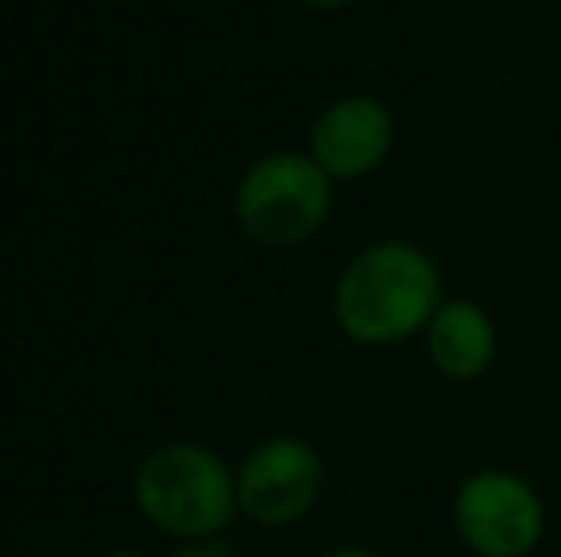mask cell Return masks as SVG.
Wrapping results in <instances>:
<instances>
[{
	"label": "cell",
	"mask_w": 561,
	"mask_h": 557,
	"mask_svg": "<svg viewBox=\"0 0 561 557\" xmlns=\"http://www.w3.org/2000/svg\"><path fill=\"white\" fill-rule=\"evenodd\" d=\"M325 492V462L298 436L260 439L237 462V508L256 527L283 531L318 508Z\"/></svg>",
	"instance_id": "5b68a950"
},
{
	"label": "cell",
	"mask_w": 561,
	"mask_h": 557,
	"mask_svg": "<svg viewBox=\"0 0 561 557\" xmlns=\"http://www.w3.org/2000/svg\"><path fill=\"white\" fill-rule=\"evenodd\" d=\"M424 356L447 382H478L501 356V328L473 298H447L424 328Z\"/></svg>",
	"instance_id": "52a82bcc"
},
{
	"label": "cell",
	"mask_w": 561,
	"mask_h": 557,
	"mask_svg": "<svg viewBox=\"0 0 561 557\" xmlns=\"http://www.w3.org/2000/svg\"><path fill=\"white\" fill-rule=\"evenodd\" d=\"M134 504L149 527L176 543L218 538L241 515L237 508V466H229L215 446L164 443L134 474Z\"/></svg>",
	"instance_id": "7a4b0ae2"
},
{
	"label": "cell",
	"mask_w": 561,
	"mask_h": 557,
	"mask_svg": "<svg viewBox=\"0 0 561 557\" xmlns=\"http://www.w3.org/2000/svg\"><path fill=\"white\" fill-rule=\"evenodd\" d=\"M398 146V115L367 92L329 100L310 123L306 153L329 172L333 184H352L390 161Z\"/></svg>",
	"instance_id": "8992f818"
},
{
	"label": "cell",
	"mask_w": 561,
	"mask_h": 557,
	"mask_svg": "<svg viewBox=\"0 0 561 557\" xmlns=\"http://www.w3.org/2000/svg\"><path fill=\"white\" fill-rule=\"evenodd\" d=\"M172 557H241V554H237L233 546L218 535V538H192V543H176Z\"/></svg>",
	"instance_id": "ba28073f"
},
{
	"label": "cell",
	"mask_w": 561,
	"mask_h": 557,
	"mask_svg": "<svg viewBox=\"0 0 561 557\" xmlns=\"http://www.w3.org/2000/svg\"><path fill=\"white\" fill-rule=\"evenodd\" d=\"M447 302L439 260L405 237L370 241L344 264L333 282V321L359 348H398L421 340Z\"/></svg>",
	"instance_id": "6da1fadb"
},
{
	"label": "cell",
	"mask_w": 561,
	"mask_h": 557,
	"mask_svg": "<svg viewBox=\"0 0 561 557\" xmlns=\"http://www.w3.org/2000/svg\"><path fill=\"white\" fill-rule=\"evenodd\" d=\"M450 527L473 557H531L547 535V504L524 474L485 466L458 481Z\"/></svg>",
	"instance_id": "277c9868"
},
{
	"label": "cell",
	"mask_w": 561,
	"mask_h": 557,
	"mask_svg": "<svg viewBox=\"0 0 561 557\" xmlns=\"http://www.w3.org/2000/svg\"><path fill=\"white\" fill-rule=\"evenodd\" d=\"M306 8H313V12H340V8L355 4V0H302Z\"/></svg>",
	"instance_id": "30bf717a"
},
{
	"label": "cell",
	"mask_w": 561,
	"mask_h": 557,
	"mask_svg": "<svg viewBox=\"0 0 561 557\" xmlns=\"http://www.w3.org/2000/svg\"><path fill=\"white\" fill-rule=\"evenodd\" d=\"M336 202L329 172L298 149L264 153L241 172L233 192V218L260 248H298L325 230Z\"/></svg>",
	"instance_id": "3957f363"
},
{
	"label": "cell",
	"mask_w": 561,
	"mask_h": 557,
	"mask_svg": "<svg viewBox=\"0 0 561 557\" xmlns=\"http://www.w3.org/2000/svg\"><path fill=\"white\" fill-rule=\"evenodd\" d=\"M107 557H149V554H141V550H126V546H123V550H112Z\"/></svg>",
	"instance_id": "8fae6325"
},
{
	"label": "cell",
	"mask_w": 561,
	"mask_h": 557,
	"mask_svg": "<svg viewBox=\"0 0 561 557\" xmlns=\"http://www.w3.org/2000/svg\"><path fill=\"white\" fill-rule=\"evenodd\" d=\"M321 557H382V554L370 550V546H336V550H329Z\"/></svg>",
	"instance_id": "9c48e42d"
}]
</instances>
